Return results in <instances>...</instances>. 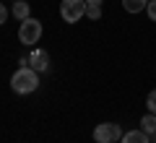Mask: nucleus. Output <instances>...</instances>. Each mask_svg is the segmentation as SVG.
<instances>
[{
    "label": "nucleus",
    "mask_w": 156,
    "mask_h": 143,
    "mask_svg": "<svg viewBox=\"0 0 156 143\" xmlns=\"http://www.w3.org/2000/svg\"><path fill=\"white\" fill-rule=\"evenodd\" d=\"M11 88L16 94H23V96H26V94H34L39 88V73L34 70V68H29V65L18 68L11 76Z\"/></svg>",
    "instance_id": "f257e3e1"
},
{
    "label": "nucleus",
    "mask_w": 156,
    "mask_h": 143,
    "mask_svg": "<svg viewBox=\"0 0 156 143\" xmlns=\"http://www.w3.org/2000/svg\"><path fill=\"white\" fill-rule=\"evenodd\" d=\"M13 3H16V0H13Z\"/></svg>",
    "instance_id": "2eb2a0df"
},
{
    "label": "nucleus",
    "mask_w": 156,
    "mask_h": 143,
    "mask_svg": "<svg viewBox=\"0 0 156 143\" xmlns=\"http://www.w3.org/2000/svg\"><path fill=\"white\" fill-rule=\"evenodd\" d=\"M146 13H148L151 21H156V0H148V5H146Z\"/></svg>",
    "instance_id": "f8f14e48"
},
{
    "label": "nucleus",
    "mask_w": 156,
    "mask_h": 143,
    "mask_svg": "<svg viewBox=\"0 0 156 143\" xmlns=\"http://www.w3.org/2000/svg\"><path fill=\"white\" fill-rule=\"evenodd\" d=\"M140 130H143L146 135H154V133H156V115L148 112V115L140 117Z\"/></svg>",
    "instance_id": "6e6552de"
},
{
    "label": "nucleus",
    "mask_w": 156,
    "mask_h": 143,
    "mask_svg": "<svg viewBox=\"0 0 156 143\" xmlns=\"http://www.w3.org/2000/svg\"><path fill=\"white\" fill-rule=\"evenodd\" d=\"M60 16L68 23H78L86 16V0H62L60 3Z\"/></svg>",
    "instance_id": "20e7f679"
},
{
    "label": "nucleus",
    "mask_w": 156,
    "mask_h": 143,
    "mask_svg": "<svg viewBox=\"0 0 156 143\" xmlns=\"http://www.w3.org/2000/svg\"><path fill=\"white\" fill-rule=\"evenodd\" d=\"M146 107H148L151 115H156V88H154V91H148V96H146Z\"/></svg>",
    "instance_id": "9b49d317"
},
{
    "label": "nucleus",
    "mask_w": 156,
    "mask_h": 143,
    "mask_svg": "<svg viewBox=\"0 0 156 143\" xmlns=\"http://www.w3.org/2000/svg\"><path fill=\"white\" fill-rule=\"evenodd\" d=\"M29 68H34L37 73H47L50 70V55L44 50H34L29 55Z\"/></svg>",
    "instance_id": "39448f33"
},
{
    "label": "nucleus",
    "mask_w": 156,
    "mask_h": 143,
    "mask_svg": "<svg viewBox=\"0 0 156 143\" xmlns=\"http://www.w3.org/2000/svg\"><path fill=\"white\" fill-rule=\"evenodd\" d=\"M8 13H11V11H8V8L3 5V3H0V26H3V23H5V18H8Z\"/></svg>",
    "instance_id": "ddd939ff"
},
{
    "label": "nucleus",
    "mask_w": 156,
    "mask_h": 143,
    "mask_svg": "<svg viewBox=\"0 0 156 143\" xmlns=\"http://www.w3.org/2000/svg\"><path fill=\"white\" fill-rule=\"evenodd\" d=\"M104 0H86V5H101Z\"/></svg>",
    "instance_id": "4468645a"
},
{
    "label": "nucleus",
    "mask_w": 156,
    "mask_h": 143,
    "mask_svg": "<svg viewBox=\"0 0 156 143\" xmlns=\"http://www.w3.org/2000/svg\"><path fill=\"white\" fill-rule=\"evenodd\" d=\"M154 143H156V141H154Z\"/></svg>",
    "instance_id": "dca6fc26"
},
{
    "label": "nucleus",
    "mask_w": 156,
    "mask_h": 143,
    "mask_svg": "<svg viewBox=\"0 0 156 143\" xmlns=\"http://www.w3.org/2000/svg\"><path fill=\"white\" fill-rule=\"evenodd\" d=\"M11 13L18 18V21H23V18L31 16V8H29L26 0H16V3H13V8H11Z\"/></svg>",
    "instance_id": "0eeeda50"
},
{
    "label": "nucleus",
    "mask_w": 156,
    "mask_h": 143,
    "mask_svg": "<svg viewBox=\"0 0 156 143\" xmlns=\"http://www.w3.org/2000/svg\"><path fill=\"white\" fill-rule=\"evenodd\" d=\"M86 16H89V21H99L101 18V5H86Z\"/></svg>",
    "instance_id": "9d476101"
},
{
    "label": "nucleus",
    "mask_w": 156,
    "mask_h": 143,
    "mask_svg": "<svg viewBox=\"0 0 156 143\" xmlns=\"http://www.w3.org/2000/svg\"><path fill=\"white\" fill-rule=\"evenodd\" d=\"M42 31H44V29H42V21L29 16V18H23L21 26H18V42L26 44V47H34V44L42 39Z\"/></svg>",
    "instance_id": "f03ea898"
},
{
    "label": "nucleus",
    "mask_w": 156,
    "mask_h": 143,
    "mask_svg": "<svg viewBox=\"0 0 156 143\" xmlns=\"http://www.w3.org/2000/svg\"><path fill=\"white\" fill-rule=\"evenodd\" d=\"M146 5H148V0H122V8L128 13H140L146 11Z\"/></svg>",
    "instance_id": "1a4fd4ad"
},
{
    "label": "nucleus",
    "mask_w": 156,
    "mask_h": 143,
    "mask_svg": "<svg viewBox=\"0 0 156 143\" xmlns=\"http://www.w3.org/2000/svg\"><path fill=\"white\" fill-rule=\"evenodd\" d=\"M120 143H151V141L143 130H128V133H122Z\"/></svg>",
    "instance_id": "423d86ee"
},
{
    "label": "nucleus",
    "mask_w": 156,
    "mask_h": 143,
    "mask_svg": "<svg viewBox=\"0 0 156 143\" xmlns=\"http://www.w3.org/2000/svg\"><path fill=\"white\" fill-rule=\"evenodd\" d=\"M122 125H117V122H99L94 127V141L96 143H120L122 138Z\"/></svg>",
    "instance_id": "7ed1b4c3"
}]
</instances>
